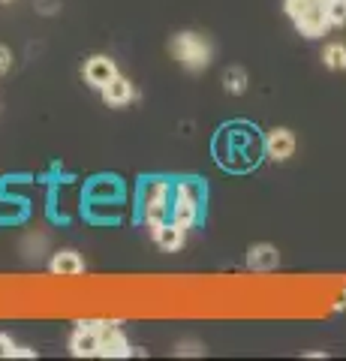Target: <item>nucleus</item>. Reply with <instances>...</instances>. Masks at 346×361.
Returning <instances> with one entry per match:
<instances>
[{"label":"nucleus","instance_id":"obj_1","mask_svg":"<svg viewBox=\"0 0 346 361\" xmlns=\"http://www.w3.org/2000/svg\"><path fill=\"white\" fill-rule=\"evenodd\" d=\"M172 54L187 70H205L211 63V45L199 33H178L172 39Z\"/></svg>","mask_w":346,"mask_h":361},{"label":"nucleus","instance_id":"obj_2","mask_svg":"<svg viewBox=\"0 0 346 361\" xmlns=\"http://www.w3.org/2000/svg\"><path fill=\"white\" fill-rule=\"evenodd\" d=\"M205 190L199 180H181L175 187V205H172V217L178 226H193L196 217H199V202H202Z\"/></svg>","mask_w":346,"mask_h":361},{"label":"nucleus","instance_id":"obj_3","mask_svg":"<svg viewBox=\"0 0 346 361\" xmlns=\"http://www.w3.org/2000/svg\"><path fill=\"white\" fill-rule=\"evenodd\" d=\"M97 331H99V355H106V358H127L130 355L127 337L121 334L115 322H97Z\"/></svg>","mask_w":346,"mask_h":361},{"label":"nucleus","instance_id":"obj_4","mask_svg":"<svg viewBox=\"0 0 346 361\" xmlns=\"http://www.w3.org/2000/svg\"><path fill=\"white\" fill-rule=\"evenodd\" d=\"M328 27H331V21H328V13H326V0L310 4V9L298 21V30L304 33V37H322Z\"/></svg>","mask_w":346,"mask_h":361},{"label":"nucleus","instance_id":"obj_5","mask_svg":"<svg viewBox=\"0 0 346 361\" xmlns=\"http://www.w3.org/2000/svg\"><path fill=\"white\" fill-rule=\"evenodd\" d=\"M115 75H118L115 61L103 58V54H97V58H91V61L85 63V78H87V82H91L94 87H99V90H103Z\"/></svg>","mask_w":346,"mask_h":361},{"label":"nucleus","instance_id":"obj_6","mask_svg":"<svg viewBox=\"0 0 346 361\" xmlns=\"http://www.w3.org/2000/svg\"><path fill=\"white\" fill-rule=\"evenodd\" d=\"M70 349H73V355H79V358L99 355V331H97V325H82V329L73 334Z\"/></svg>","mask_w":346,"mask_h":361},{"label":"nucleus","instance_id":"obj_7","mask_svg":"<svg viewBox=\"0 0 346 361\" xmlns=\"http://www.w3.org/2000/svg\"><path fill=\"white\" fill-rule=\"evenodd\" d=\"M265 151L271 160H289L295 151V135L289 130H271L265 139Z\"/></svg>","mask_w":346,"mask_h":361},{"label":"nucleus","instance_id":"obj_8","mask_svg":"<svg viewBox=\"0 0 346 361\" xmlns=\"http://www.w3.org/2000/svg\"><path fill=\"white\" fill-rule=\"evenodd\" d=\"M154 238H157V244L163 247V250H181L184 247V226H178L175 220L172 223H160L157 229H154Z\"/></svg>","mask_w":346,"mask_h":361},{"label":"nucleus","instance_id":"obj_9","mask_svg":"<svg viewBox=\"0 0 346 361\" xmlns=\"http://www.w3.org/2000/svg\"><path fill=\"white\" fill-rule=\"evenodd\" d=\"M103 99H106L109 106H124V103H130V99H132V85L127 82L124 75H115L103 87Z\"/></svg>","mask_w":346,"mask_h":361},{"label":"nucleus","instance_id":"obj_10","mask_svg":"<svg viewBox=\"0 0 346 361\" xmlns=\"http://www.w3.org/2000/svg\"><path fill=\"white\" fill-rule=\"evenodd\" d=\"M51 271H54V274H61V277H75V274H82V271H85V262H82L79 253L63 250V253H58L51 259Z\"/></svg>","mask_w":346,"mask_h":361},{"label":"nucleus","instance_id":"obj_11","mask_svg":"<svg viewBox=\"0 0 346 361\" xmlns=\"http://www.w3.org/2000/svg\"><path fill=\"white\" fill-rule=\"evenodd\" d=\"M277 250L271 244H259V247H253L250 250V256H247V265L253 268V271H271V268H277Z\"/></svg>","mask_w":346,"mask_h":361},{"label":"nucleus","instance_id":"obj_12","mask_svg":"<svg viewBox=\"0 0 346 361\" xmlns=\"http://www.w3.org/2000/svg\"><path fill=\"white\" fill-rule=\"evenodd\" d=\"M322 61H326L328 70H346V45L343 42H334L322 51Z\"/></svg>","mask_w":346,"mask_h":361},{"label":"nucleus","instance_id":"obj_13","mask_svg":"<svg viewBox=\"0 0 346 361\" xmlns=\"http://www.w3.org/2000/svg\"><path fill=\"white\" fill-rule=\"evenodd\" d=\"M166 211H169V202H144V220H148L154 229L160 223H166Z\"/></svg>","mask_w":346,"mask_h":361},{"label":"nucleus","instance_id":"obj_14","mask_svg":"<svg viewBox=\"0 0 346 361\" xmlns=\"http://www.w3.org/2000/svg\"><path fill=\"white\" fill-rule=\"evenodd\" d=\"M223 82H226L229 94H244V87H247V73L244 70H226Z\"/></svg>","mask_w":346,"mask_h":361},{"label":"nucleus","instance_id":"obj_15","mask_svg":"<svg viewBox=\"0 0 346 361\" xmlns=\"http://www.w3.org/2000/svg\"><path fill=\"white\" fill-rule=\"evenodd\" d=\"M326 13L331 25H346V0H326Z\"/></svg>","mask_w":346,"mask_h":361},{"label":"nucleus","instance_id":"obj_16","mask_svg":"<svg viewBox=\"0 0 346 361\" xmlns=\"http://www.w3.org/2000/svg\"><path fill=\"white\" fill-rule=\"evenodd\" d=\"M310 4H316V0H286V13L292 16L295 25L301 21V16H304L307 9H310Z\"/></svg>","mask_w":346,"mask_h":361},{"label":"nucleus","instance_id":"obj_17","mask_svg":"<svg viewBox=\"0 0 346 361\" xmlns=\"http://www.w3.org/2000/svg\"><path fill=\"white\" fill-rule=\"evenodd\" d=\"M166 196H169V184L166 180H154L148 193H144V202H166Z\"/></svg>","mask_w":346,"mask_h":361},{"label":"nucleus","instance_id":"obj_18","mask_svg":"<svg viewBox=\"0 0 346 361\" xmlns=\"http://www.w3.org/2000/svg\"><path fill=\"white\" fill-rule=\"evenodd\" d=\"M13 353H16L13 341H9L6 334H0V358H13Z\"/></svg>","mask_w":346,"mask_h":361},{"label":"nucleus","instance_id":"obj_19","mask_svg":"<svg viewBox=\"0 0 346 361\" xmlns=\"http://www.w3.org/2000/svg\"><path fill=\"white\" fill-rule=\"evenodd\" d=\"M9 66H13V54H9L6 45H0V75H4Z\"/></svg>","mask_w":346,"mask_h":361},{"label":"nucleus","instance_id":"obj_20","mask_svg":"<svg viewBox=\"0 0 346 361\" xmlns=\"http://www.w3.org/2000/svg\"><path fill=\"white\" fill-rule=\"evenodd\" d=\"M13 355H18V358H33V349H16Z\"/></svg>","mask_w":346,"mask_h":361},{"label":"nucleus","instance_id":"obj_21","mask_svg":"<svg viewBox=\"0 0 346 361\" xmlns=\"http://www.w3.org/2000/svg\"><path fill=\"white\" fill-rule=\"evenodd\" d=\"M178 353H184V355H196L199 349H196V346H184V349H178Z\"/></svg>","mask_w":346,"mask_h":361}]
</instances>
